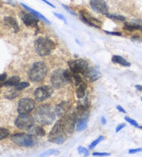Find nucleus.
<instances>
[{"label": "nucleus", "instance_id": "nucleus-1", "mask_svg": "<svg viewBox=\"0 0 142 157\" xmlns=\"http://www.w3.org/2000/svg\"><path fill=\"white\" fill-rule=\"evenodd\" d=\"M57 116L55 111V107L51 105L39 106L34 114L35 121L39 125H51L56 120Z\"/></svg>", "mask_w": 142, "mask_h": 157}, {"label": "nucleus", "instance_id": "nucleus-2", "mask_svg": "<svg viewBox=\"0 0 142 157\" xmlns=\"http://www.w3.org/2000/svg\"><path fill=\"white\" fill-rule=\"evenodd\" d=\"M35 52L41 57H47L56 48V44L48 37H38L34 42Z\"/></svg>", "mask_w": 142, "mask_h": 157}, {"label": "nucleus", "instance_id": "nucleus-3", "mask_svg": "<svg viewBox=\"0 0 142 157\" xmlns=\"http://www.w3.org/2000/svg\"><path fill=\"white\" fill-rule=\"evenodd\" d=\"M47 66L42 61H37V62H34L32 64V67L28 70V75L30 81L34 82V83H37V82H41V81L44 80L46 75H47Z\"/></svg>", "mask_w": 142, "mask_h": 157}, {"label": "nucleus", "instance_id": "nucleus-4", "mask_svg": "<svg viewBox=\"0 0 142 157\" xmlns=\"http://www.w3.org/2000/svg\"><path fill=\"white\" fill-rule=\"evenodd\" d=\"M10 140L14 144L22 146V147H33L36 145L34 136L30 133H16L10 136Z\"/></svg>", "mask_w": 142, "mask_h": 157}, {"label": "nucleus", "instance_id": "nucleus-5", "mask_svg": "<svg viewBox=\"0 0 142 157\" xmlns=\"http://www.w3.org/2000/svg\"><path fill=\"white\" fill-rule=\"evenodd\" d=\"M34 116H31L30 114H20L14 120V125L20 130H28L34 125Z\"/></svg>", "mask_w": 142, "mask_h": 157}, {"label": "nucleus", "instance_id": "nucleus-6", "mask_svg": "<svg viewBox=\"0 0 142 157\" xmlns=\"http://www.w3.org/2000/svg\"><path fill=\"white\" fill-rule=\"evenodd\" d=\"M68 66L72 72L82 74L83 77L85 75L88 67H90L88 62L84 59H71V60L68 61Z\"/></svg>", "mask_w": 142, "mask_h": 157}, {"label": "nucleus", "instance_id": "nucleus-7", "mask_svg": "<svg viewBox=\"0 0 142 157\" xmlns=\"http://www.w3.org/2000/svg\"><path fill=\"white\" fill-rule=\"evenodd\" d=\"M54 93V87L48 86V85H43V86L37 87L34 91V100L36 102H44L48 100Z\"/></svg>", "mask_w": 142, "mask_h": 157}, {"label": "nucleus", "instance_id": "nucleus-8", "mask_svg": "<svg viewBox=\"0 0 142 157\" xmlns=\"http://www.w3.org/2000/svg\"><path fill=\"white\" fill-rule=\"evenodd\" d=\"M35 106H36V100L25 97L19 100L16 109L19 114H30L32 110H34Z\"/></svg>", "mask_w": 142, "mask_h": 157}, {"label": "nucleus", "instance_id": "nucleus-9", "mask_svg": "<svg viewBox=\"0 0 142 157\" xmlns=\"http://www.w3.org/2000/svg\"><path fill=\"white\" fill-rule=\"evenodd\" d=\"M51 82L53 84V86L56 88H60L62 87L65 84H67L66 77H65V70L63 69H57L53 72L51 77Z\"/></svg>", "mask_w": 142, "mask_h": 157}, {"label": "nucleus", "instance_id": "nucleus-10", "mask_svg": "<svg viewBox=\"0 0 142 157\" xmlns=\"http://www.w3.org/2000/svg\"><path fill=\"white\" fill-rule=\"evenodd\" d=\"M90 6L93 11L100 14H104V15L107 14L108 10H109L105 0H90Z\"/></svg>", "mask_w": 142, "mask_h": 157}, {"label": "nucleus", "instance_id": "nucleus-11", "mask_svg": "<svg viewBox=\"0 0 142 157\" xmlns=\"http://www.w3.org/2000/svg\"><path fill=\"white\" fill-rule=\"evenodd\" d=\"M20 18L24 23V25L28 27H37L38 25V18L32 14L31 12H20Z\"/></svg>", "mask_w": 142, "mask_h": 157}, {"label": "nucleus", "instance_id": "nucleus-12", "mask_svg": "<svg viewBox=\"0 0 142 157\" xmlns=\"http://www.w3.org/2000/svg\"><path fill=\"white\" fill-rule=\"evenodd\" d=\"M61 134H65V128H63V118H61L58 120V121L55 123V125L53 127L51 131L49 132L48 134V140L49 142H53L54 139H56L57 136H59Z\"/></svg>", "mask_w": 142, "mask_h": 157}, {"label": "nucleus", "instance_id": "nucleus-13", "mask_svg": "<svg viewBox=\"0 0 142 157\" xmlns=\"http://www.w3.org/2000/svg\"><path fill=\"white\" fill-rule=\"evenodd\" d=\"M77 116L76 114H72V115L68 116V117H65L63 118V128H65V132L68 133V134H71L74 129H76L77 125Z\"/></svg>", "mask_w": 142, "mask_h": 157}, {"label": "nucleus", "instance_id": "nucleus-14", "mask_svg": "<svg viewBox=\"0 0 142 157\" xmlns=\"http://www.w3.org/2000/svg\"><path fill=\"white\" fill-rule=\"evenodd\" d=\"M80 19L82 22H84L85 24H88V26H92V27H97L100 29L101 27V21L97 19H95L94 16L90 15L88 12H85V11H81L80 13Z\"/></svg>", "mask_w": 142, "mask_h": 157}, {"label": "nucleus", "instance_id": "nucleus-15", "mask_svg": "<svg viewBox=\"0 0 142 157\" xmlns=\"http://www.w3.org/2000/svg\"><path fill=\"white\" fill-rule=\"evenodd\" d=\"M84 77H86L90 82H95V81H97L100 77H101V73H100V71L94 67H88V71H86V73H85Z\"/></svg>", "mask_w": 142, "mask_h": 157}, {"label": "nucleus", "instance_id": "nucleus-16", "mask_svg": "<svg viewBox=\"0 0 142 157\" xmlns=\"http://www.w3.org/2000/svg\"><path fill=\"white\" fill-rule=\"evenodd\" d=\"M26 131H28V133L33 135V136H44V135L46 134L45 129L39 125H33L32 127H30Z\"/></svg>", "mask_w": 142, "mask_h": 157}, {"label": "nucleus", "instance_id": "nucleus-17", "mask_svg": "<svg viewBox=\"0 0 142 157\" xmlns=\"http://www.w3.org/2000/svg\"><path fill=\"white\" fill-rule=\"evenodd\" d=\"M70 105L68 102H61L60 104L55 107V111H56V116L57 118H61L62 116H65L68 111V109H69Z\"/></svg>", "mask_w": 142, "mask_h": 157}, {"label": "nucleus", "instance_id": "nucleus-18", "mask_svg": "<svg viewBox=\"0 0 142 157\" xmlns=\"http://www.w3.org/2000/svg\"><path fill=\"white\" fill-rule=\"evenodd\" d=\"M88 114H84L78 119V121H77V125H76V129L77 131H83L85 128H86V125H88Z\"/></svg>", "mask_w": 142, "mask_h": 157}, {"label": "nucleus", "instance_id": "nucleus-19", "mask_svg": "<svg viewBox=\"0 0 142 157\" xmlns=\"http://www.w3.org/2000/svg\"><path fill=\"white\" fill-rule=\"evenodd\" d=\"M3 21H4V24L7 26H9L10 29H12L14 32H19L20 29L19 24H18V22H16V20L14 18H12V16H6L3 19Z\"/></svg>", "mask_w": 142, "mask_h": 157}, {"label": "nucleus", "instance_id": "nucleus-20", "mask_svg": "<svg viewBox=\"0 0 142 157\" xmlns=\"http://www.w3.org/2000/svg\"><path fill=\"white\" fill-rule=\"evenodd\" d=\"M86 87H88V85H86V83H85L84 81H82L81 83L77 86V91H76V94L77 96H78V98L79 100H82V98H84L85 97V92H86Z\"/></svg>", "mask_w": 142, "mask_h": 157}, {"label": "nucleus", "instance_id": "nucleus-21", "mask_svg": "<svg viewBox=\"0 0 142 157\" xmlns=\"http://www.w3.org/2000/svg\"><path fill=\"white\" fill-rule=\"evenodd\" d=\"M21 6H22V8H23V9H25L26 11H28V12H31L32 14H34L35 16H37L38 19L43 20V21H44L45 23H47V24H51V22H49V21H48V20L46 19V18H45V16L43 15V14H42V13L37 12V11H35L34 9H32V8H30V7H28V6H26V4H24V3H22Z\"/></svg>", "mask_w": 142, "mask_h": 157}, {"label": "nucleus", "instance_id": "nucleus-22", "mask_svg": "<svg viewBox=\"0 0 142 157\" xmlns=\"http://www.w3.org/2000/svg\"><path fill=\"white\" fill-rule=\"evenodd\" d=\"M20 82H21V81H20V77H18V75H13V77L7 79V80L3 82V86L16 87Z\"/></svg>", "mask_w": 142, "mask_h": 157}, {"label": "nucleus", "instance_id": "nucleus-23", "mask_svg": "<svg viewBox=\"0 0 142 157\" xmlns=\"http://www.w3.org/2000/svg\"><path fill=\"white\" fill-rule=\"evenodd\" d=\"M112 61L114 63H118L120 66H123V67H129L130 66V62H128L125 58H123L121 56H118V55H114L112 57Z\"/></svg>", "mask_w": 142, "mask_h": 157}, {"label": "nucleus", "instance_id": "nucleus-24", "mask_svg": "<svg viewBox=\"0 0 142 157\" xmlns=\"http://www.w3.org/2000/svg\"><path fill=\"white\" fill-rule=\"evenodd\" d=\"M82 77H83L82 74L72 72V73H71V79H70V83L73 84L74 86H78V85H79V84L83 81Z\"/></svg>", "mask_w": 142, "mask_h": 157}, {"label": "nucleus", "instance_id": "nucleus-25", "mask_svg": "<svg viewBox=\"0 0 142 157\" xmlns=\"http://www.w3.org/2000/svg\"><path fill=\"white\" fill-rule=\"evenodd\" d=\"M141 25H138V24H132V23H125L123 24V29L128 31V32H132V31H137V29H140Z\"/></svg>", "mask_w": 142, "mask_h": 157}, {"label": "nucleus", "instance_id": "nucleus-26", "mask_svg": "<svg viewBox=\"0 0 142 157\" xmlns=\"http://www.w3.org/2000/svg\"><path fill=\"white\" fill-rule=\"evenodd\" d=\"M106 16H107L108 19L111 20H115V21H117V22H125L126 21V18L123 15H116V14H106Z\"/></svg>", "mask_w": 142, "mask_h": 157}, {"label": "nucleus", "instance_id": "nucleus-27", "mask_svg": "<svg viewBox=\"0 0 142 157\" xmlns=\"http://www.w3.org/2000/svg\"><path fill=\"white\" fill-rule=\"evenodd\" d=\"M10 135V131L7 128H0V141L7 139Z\"/></svg>", "mask_w": 142, "mask_h": 157}, {"label": "nucleus", "instance_id": "nucleus-28", "mask_svg": "<svg viewBox=\"0 0 142 157\" xmlns=\"http://www.w3.org/2000/svg\"><path fill=\"white\" fill-rule=\"evenodd\" d=\"M103 140H104V136H103V135H101V136H98V138L96 139V140H94V141H93V142L91 143V144H90V146H88V150H93V148H94L95 146H96V145H97L98 143H100V142L103 141Z\"/></svg>", "mask_w": 142, "mask_h": 157}, {"label": "nucleus", "instance_id": "nucleus-29", "mask_svg": "<svg viewBox=\"0 0 142 157\" xmlns=\"http://www.w3.org/2000/svg\"><path fill=\"white\" fill-rule=\"evenodd\" d=\"M65 141H66V135L61 134V135H59V136H57L56 139H54L53 143H56V144H62V143H65Z\"/></svg>", "mask_w": 142, "mask_h": 157}, {"label": "nucleus", "instance_id": "nucleus-30", "mask_svg": "<svg viewBox=\"0 0 142 157\" xmlns=\"http://www.w3.org/2000/svg\"><path fill=\"white\" fill-rule=\"evenodd\" d=\"M30 86V83L28 82H20L18 85H16L14 88H16V91H22V90H24V88H26V87H28Z\"/></svg>", "mask_w": 142, "mask_h": 157}, {"label": "nucleus", "instance_id": "nucleus-31", "mask_svg": "<svg viewBox=\"0 0 142 157\" xmlns=\"http://www.w3.org/2000/svg\"><path fill=\"white\" fill-rule=\"evenodd\" d=\"M125 120H126V121L128 122V123H130L131 125H133V127H137V128L139 127V125H138V122H137L136 120H133V119H131L130 117H128V116H126V117H125Z\"/></svg>", "mask_w": 142, "mask_h": 157}, {"label": "nucleus", "instance_id": "nucleus-32", "mask_svg": "<svg viewBox=\"0 0 142 157\" xmlns=\"http://www.w3.org/2000/svg\"><path fill=\"white\" fill-rule=\"evenodd\" d=\"M88 150H86L85 147H83V146H79V148H78V152H79L80 154L84 155V156H88Z\"/></svg>", "mask_w": 142, "mask_h": 157}, {"label": "nucleus", "instance_id": "nucleus-33", "mask_svg": "<svg viewBox=\"0 0 142 157\" xmlns=\"http://www.w3.org/2000/svg\"><path fill=\"white\" fill-rule=\"evenodd\" d=\"M142 152V147H139V148H133V150H129V154H136V153H140Z\"/></svg>", "mask_w": 142, "mask_h": 157}, {"label": "nucleus", "instance_id": "nucleus-34", "mask_svg": "<svg viewBox=\"0 0 142 157\" xmlns=\"http://www.w3.org/2000/svg\"><path fill=\"white\" fill-rule=\"evenodd\" d=\"M62 7L65 8V10H66V11H68V12L70 13V14H72V15H77V13L74 12V11H72V10L70 9L69 7H67L66 4H62Z\"/></svg>", "mask_w": 142, "mask_h": 157}, {"label": "nucleus", "instance_id": "nucleus-35", "mask_svg": "<svg viewBox=\"0 0 142 157\" xmlns=\"http://www.w3.org/2000/svg\"><path fill=\"white\" fill-rule=\"evenodd\" d=\"M58 153H59L58 151H54V150H51V151H47V152H45V153H43L42 156H45V155H51V154H58Z\"/></svg>", "mask_w": 142, "mask_h": 157}, {"label": "nucleus", "instance_id": "nucleus-36", "mask_svg": "<svg viewBox=\"0 0 142 157\" xmlns=\"http://www.w3.org/2000/svg\"><path fill=\"white\" fill-rule=\"evenodd\" d=\"M111 155L109 153H101V152H96V153H93V156H108Z\"/></svg>", "mask_w": 142, "mask_h": 157}, {"label": "nucleus", "instance_id": "nucleus-37", "mask_svg": "<svg viewBox=\"0 0 142 157\" xmlns=\"http://www.w3.org/2000/svg\"><path fill=\"white\" fill-rule=\"evenodd\" d=\"M105 33H107L109 35H115V36H121L123 34L120 32H108V31H105Z\"/></svg>", "mask_w": 142, "mask_h": 157}, {"label": "nucleus", "instance_id": "nucleus-38", "mask_svg": "<svg viewBox=\"0 0 142 157\" xmlns=\"http://www.w3.org/2000/svg\"><path fill=\"white\" fill-rule=\"evenodd\" d=\"M125 127H126V125H125V123H121V125H118L116 127V130H115V131L116 132H119L120 130H123V128H125Z\"/></svg>", "mask_w": 142, "mask_h": 157}, {"label": "nucleus", "instance_id": "nucleus-39", "mask_svg": "<svg viewBox=\"0 0 142 157\" xmlns=\"http://www.w3.org/2000/svg\"><path fill=\"white\" fill-rule=\"evenodd\" d=\"M7 79H8V77H7V73H1V74H0V83H1V82H4Z\"/></svg>", "mask_w": 142, "mask_h": 157}, {"label": "nucleus", "instance_id": "nucleus-40", "mask_svg": "<svg viewBox=\"0 0 142 157\" xmlns=\"http://www.w3.org/2000/svg\"><path fill=\"white\" fill-rule=\"evenodd\" d=\"M54 14L57 16V18H59V19L61 20V21H63V22H65V23H67V20L65 19V18H63V15H61V14H59V13H56V12H55Z\"/></svg>", "mask_w": 142, "mask_h": 157}, {"label": "nucleus", "instance_id": "nucleus-41", "mask_svg": "<svg viewBox=\"0 0 142 157\" xmlns=\"http://www.w3.org/2000/svg\"><path fill=\"white\" fill-rule=\"evenodd\" d=\"M18 96V93H11V94H8V98H16Z\"/></svg>", "mask_w": 142, "mask_h": 157}, {"label": "nucleus", "instance_id": "nucleus-42", "mask_svg": "<svg viewBox=\"0 0 142 157\" xmlns=\"http://www.w3.org/2000/svg\"><path fill=\"white\" fill-rule=\"evenodd\" d=\"M116 108H117V110H119V111H120V112H123V114H125V112H126V110H125V109H123V107H121V106H119V105L117 106Z\"/></svg>", "mask_w": 142, "mask_h": 157}, {"label": "nucleus", "instance_id": "nucleus-43", "mask_svg": "<svg viewBox=\"0 0 142 157\" xmlns=\"http://www.w3.org/2000/svg\"><path fill=\"white\" fill-rule=\"evenodd\" d=\"M42 1H43V2H45V3H46V4H48V6H49V7H51V8H55L54 4H53V3H51V2H49V1H47V0H42Z\"/></svg>", "mask_w": 142, "mask_h": 157}, {"label": "nucleus", "instance_id": "nucleus-44", "mask_svg": "<svg viewBox=\"0 0 142 157\" xmlns=\"http://www.w3.org/2000/svg\"><path fill=\"white\" fill-rule=\"evenodd\" d=\"M136 88L140 92H142V85H136Z\"/></svg>", "mask_w": 142, "mask_h": 157}, {"label": "nucleus", "instance_id": "nucleus-45", "mask_svg": "<svg viewBox=\"0 0 142 157\" xmlns=\"http://www.w3.org/2000/svg\"><path fill=\"white\" fill-rule=\"evenodd\" d=\"M105 123H106V119L104 117H102V125H105Z\"/></svg>", "mask_w": 142, "mask_h": 157}, {"label": "nucleus", "instance_id": "nucleus-46", "mask_svg": "<svg viewBox=\"0 0 142 157\" xmlns=\"http://www.w3.org/2000/svg\"><path fill=\"white\" fill-rule=\"evenodd\" d=\"M139 128H140V129H141V130H142V125H139Z\"/></svg>", "mask_w": 142, "mask_h": 157}, {"label": "nucleus", "instance_id": "nucleus-47", "mask_svg": "<svg viewBox=\"0 0 142 157\" xmlns=\"http://www.w3.org/2000/svg\"><path fill=\"white\" fill-rule=\"evenodd\" d=\"M140 31H142V25H141V27H140Z\"/></svg>", "mask_w": 142, "mask_h": 157}, {"label": "nucleus", "instance_id": "nucleus-48", "mask_svg": "<svg viewBox=\"0 0 142 157\" xmlns=\"http://www.w3.org/2000/svg\"><path fill=\"white\" fill-rule=\"evenodd\" d=\"M0 87H2V85H1V84H0Z\"/></svg>", "mask_w": 142, "mask_h": 157}, {"label": "nucleus", "instance_id": "nucleus-49", "mask_svg": "<svg viewBox=\"0 0 142 157\" xmlns=\"http://www.w3.org/2000/svg\"><path fill=\"white\" fill-rule=\"evenodd\" d=\"M0 8H1V3H0Z\"/></svg>", "mask_w": 142, "mask_h": 157}, {"label": "nucleus", "instance_id": "nucleus-50", "mask_svg": "<svg viewBox=\"0 0 142 157\" xmlns=\"http://www.w3.org/2000/svg\"><path fill=\"white\" fill-rule=\"evenodd\" d=\"M141 102H142V98H141Z\"/></svg>", "mask_w": 142, "mask_h": 157}]
</instances>
